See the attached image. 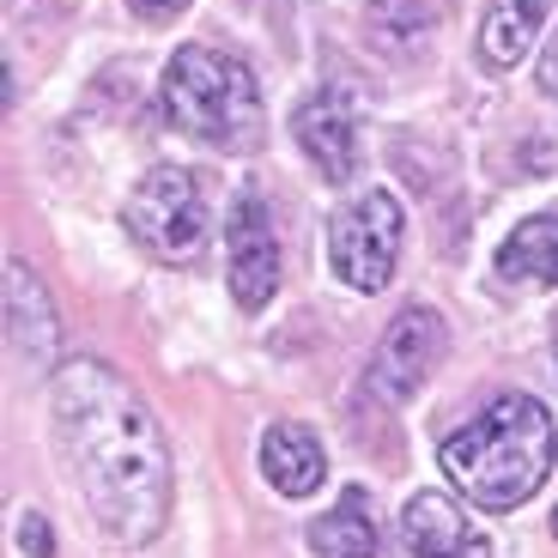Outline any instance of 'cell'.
I'll use <instances>...</instances> for the list:
<instances>
[{
	"label": "cell",
	"mask_w": 558,
	"mask_h": 558,
	"mask_svg": "<svg viewBox=\"0 0 558 558\" xmlns=\"http://www.w3.org/2000/svg\"><path fill=\"white\" fill-rule=\"evenodd\" d=\"M49 432L85 510L116 546H146L170 517V449L153 407L104 359H73L49 383Z\"/></svg>",
	"instance_id": "6da1fadb"
},
{
	"label": "cell",
	"mask_w": 558,
	"mask_h": 558,
	"mask_svg": "<svg viewBox=\"0 0 558 558\" xmlns=\"http://www.w3.org/2000/svg\"><path fill=\"white\" fill-rule=\"evenodd\" d=\"M553 456H558L553 413L534 395H498L486 413H474L461 432H449L437 444V468L449 474V486L492 517L522 510L546 486Z\"/></svg>",
	"instance_id": "7a4b0ae2"
},
{
	"label": "cell",
	"mask_w": 558,
	"mask_h": 558,
	"mask_svg": "<svg viewBox=\"0 0 558 558\" xmlns=\"http://www.w3.org/2000/svg\"><path fill=\"white\" fill-rule=\"evenodd\" d=\"M165 122L213 153H250L262 140V85L238 56L189 43L165 68Z\"/></svg>",
	"instance_id": "3957f363"
},
{
	"label": "cell",
	"mask_w": 558,
	"mask_h": 558,
	"mask_svg": "<svg viewBox=\"0 0 558 558\" xmlns=\"http://www.w3.org/2000/svg\"><path fill=\"white\" fill-rule=\"evenodd\" d=\"M122 225L146 255L165 267H182L207 250V182L182 165H158L134 182V195L122 207Z\"/></svg>",
	"instance_id": "277c9868"
},
{
	"label": "cell",
	"mask_w": 558,
	"mask_h": 558,
	"mask_svg": "<svg viewBox=\"0 0 558 558\" xmlns=\"http://www.w3.org/2000/svg\"><path fill=\"white\" fill-rule=\"evenodd\" d=\"M401 238H407V213L389 189H364L328 225V267H335L340 286L352 292H383L395 279V262H401Z\"/></svg>",
	"instance_id": "5b68a950"
},
{
	"label": "cell",
	"mask_w": 558,
	"mask_h": 558,
	"mask_svg": "<svg viewBox=\"0 0 558 558\" xmlns=\"http://www.w3.org/2000/svg\"><path fill=\"white\" fill-rule=\"evenodd\" d=\"M444 352H449L444 316L425 310V304H407L401 316L389 322V335L377 340V352H371V395H377L383 407L413 401V395L432 383V371H437Z\"/></svg>",
	"instance_id": "8992f818"
},
{
	"label": "cell",
	"mask_w": 558,
	"mask_h": 558,
	"mask_svg": "<svg viewBox=\"0 0 558 558\" xmlns=\"http://www.w3.org/2000/svg\"><path fill=\"white\" fill-rule=\"evenodd\" d=\"M225 250H231V298L243 310H267L279 292V238L267 219V201L255 189H243L231 201V225H225Z\"/></svg>",
	"instance_id": "52a82bcc"
},
{
	"label": "cell",
	"mask_w": 558,
	"mask_h": 558,
	"mask_svg": "<svg viewBox=\"0 0 558 558\" xmlns=\"http://www.w3.org/2000/svg\"><path fill=\"white\" fill-rule=\"evenodd\" d=\"M395 558H492V541L449 498L418 492L395 522Z\"/></svg>",
	"instance_id": "ba28073f"
},
{
	"label": "cell",
	"mask_w": 558,
	"mask_h": 558,
	"mask_svg": "<svg viewBox=\"0 0 558 558\" xmlns=\"http://www.w3.org/2000/svg\"><path fill=\"white\" fill-rule=\"evenodd\" d=\"M292 134H298V146H304V158L316 165L322 182H347L359 170V116H352V104L340 98L335 85H322V92H310L298 104Z\"/></svg>",
	"instance_id": "9c48e42d"
},
{
	"label": "cell",
	"mask_w": 558,
	"mask_h": 558,
	"mask_svg": "<svg viewBox=\"0 0 558 558\" xmlns=\"http://www.w3.org/2000/svg\"><path fill=\"white\" fill-rule=\"evenodd\" d=\"M7 340H13V352L31 371H43V364L56 359V340H61L56 298H49V286L31 274V262L7 267Z\"/></svg>",
	"instance_id": "30bf717a"
},
{
	"label": "cell",
	"mask_w": 558,
	"mask_h": 558,
	"mask_svg": "<svg viewBox=\"0 0 558 558\" xmlns=\"http://www.w3.org/2000/svg\"><path fill=\"white\" fill-rule=\"evenodd\" d=\"M262 474L279 498H316L328 486V456H322L316 432L310 425H292V418H279L267 425L262 437Z\"/></svg>",
	"instance_id": "8fae6325"
},
{
	"label": "cell",
	"mask_w": 558,
	"mask_h": 558,
	"mask_svg": "<svg viewBox=\"0 0 558 558\" xmlns=\"http://www.w3.org/2000/svg\"><path fill=\"white\" fill-rule=\"evenodd\" d=\"M546 13H553V0H486L480 7V61L492 73H510L534 49Z\"/></svg>",
	"instance_id": "7c38bea8"
},
{
	"label": "cell",
	"mask_w": 558,
	"mask_h": 558,
	"mask_svg": "<svg viewBox=\"0 0 558 558\" xmlns=\"http://www.w3.org/2000/svg\"><path fill=\"white\" fill-rule=\"evenodd\" d=\"M310 553L316 558H383L377 517H371V498H364L359 486L340 492L335 510L310 522Z\"/></svg>",
	"instance_id": "4fadbf2b"
},
{
	"label": "cell",
	"mask_w": 558,
	"mask_h": 558,
	"mask_svg": "<svg viewBox=\"0 0 558 558\" xmlns=\"http://www.w3.org/2000/svg\"><path fill=\"white\" fill-rule=\"evenodd\" d=\"M498 274L522 279V286H558V219L541 213V219H522L498 250Z\"/></svg>",
	"instance_id": "5bb4252c"
},
{
	"label": "cell",
	"mask_w": 558,
	"mask_h": 558,
	"mask_svg": "<svg viewBox=\"0 0 558 558\" xmlns=\"http://www.w3.org/2000/svg\"><path fill=\"white\" fill-rule=\"evenodd\" d=\"M432 7L425 0H371L364 7V37H371V49H383V56H418L425 49V37H432Z\"/></svg>",
	"instance_id": "9a60e30c"
},
{
	"label": "cell",
	"mask_w": 558,
	"mask_h": 558,
	"mask_svg": "<svg viewBox=\"0 0 558 558\" xmlns=\"http://www.w3.org/2000/svg\"><path fill=\"white\" fill-rule=\"evenodd\" d=\"M19 546H25L31 558H49V553H56V534H49V522H43L37 510H25V517H19Z\"/></svg>",
	"instance_id": "2e32d148"
},
{
	"label": "cell",
	"mask_w": 558,
	"mask_h": 558,
	"mask_svg": "<svg viewBox=\"0 0 558 558\" xmlns=\"http://www.w3.org/2000/svg\"><path fill=\"white\" fill-rule=\"evenodd\" d=\"M128 13L146 19V25H170V19L189 13V0H128Z\"/></svg>",
	"instance_id": "e0dca14e"
},
{
	"label": "cell",
	"mask_w": 558,
	"mask_h": 558,
	"mask_svg": "<svg viewBox=\"0 0 558 558\" xmlns=\"http://www.w3.org/2000/svg\"><path fill=\"white\" fill-rule=\"evenodd\" d=\"M541 92L558 98V31H553V43H546V56H541Z\"/></svg>",
	"instance_id": "ac0fdd59"
},
{
	"label": "cell",
	"mask_w": 558,
	"mask_h": 558,
	"mask_svg": "<svg viewBox=\"0 0 558 558\" xmlns=\"http://www.w3.org/2000/svg\"><path fill=\"white\" fill-rule=\"evenodd\" d=\"M553 534H558V522H553Z\"/></svg>",
	"instance_id": "d6986e66"
},
{
	"label": "cell",
	"mask_w": 558,
	"mask_h": 558,
	"mask_svg": "<svg viewBox=\"0 0 558 558\" xmlns=\"http://www.w3.org/2000/svg\"><path fill=\"white\" fill-rule=\"evenodd\" d=\"M553 352H558V340H553Z\"/></svg>",
	"instance_id": "ffe728a7"
}]
</instances>
